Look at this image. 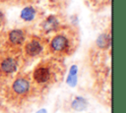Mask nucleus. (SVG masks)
I'll use <instances>...</instances> for the list:
<instances>
[{"label": "nucleus", "mask_w": 126, "mask_h": 113, "mask_svg": "<svg viewBox=\"0 0 126 113\" xmlns=\"http://www.w3.org/2000/svg\"><path fill=\"white\" fill-rule=\"evenodd\" d=\"M67 44H68V41H67L66 37H64V36H62V35L56 36V37L52 40V42H51L52 48H53L54 50H56V51H61V50H63V49L67 46Z\"/></svg>", "instance_id": "3"}, {"label": "nucleus", "mask_w": 126, "mask_h": 113, "mask_svg": "<svg viewBox=\"0 0 126 113\" xmlns=\"http://www.w3.org/2000/svg\"><path fill=\"white\" fill-rule=\"evenodd\" d=\"M56 25H57L56 20H55L54 18H49V19L46 21V23H45V25H44V28H45V29L50 30V29H53V28L56 27Z\"/></svg>", "instance_id": "10"}, {"label": "nucleus", "mask_w": 126, "mask_h": 113, "mask_svg": "<svg viewBox=\"0 0 126 113\" xmlns=\"http://www.w3.org/2000/svg\"><path fill=\"white\" fill-rule=\"evenodd\" d=\"M37 113H45V110H40V111L37 112Z\"/></svg>", "instance_id": "13"}, {"label": "nucleus", "mask_w": 126, "mask_h": 113, "mask_svg": "<svg viewBox=\"0 0 126 113\" xmlns=\"http://www.w3.org/2000/svg\"><path fill=\"white\" fill-rule=\"evenodd\" d=\"M21 17L26 20V21H31L33 19L34 17V10L32 8H30V7H27L25 8L23 11H22V14H21Z\"/></svg>", "instance_id": "7"}, {"label": "nucleus", "mask_w": 126, "mask_h": 113, "mask_svg": "<svg viewBox=\"0 0 126 113\" xmlns=\"http://www.w3.org/2000/svg\"><path fill=\"white\" fill-rule=\"evenodd\" d=\"M76 80H77V79H76V75H72V76L70 75L69 78H68V80H67V82H68V84H69L70 85L73 86V85H76Z\"/></svg>", "instance_id": "11"}, {"label": "nucleus", "mask_w": 126, "mask_h": 113, "mask_svg": "<svg viewBox=\"0 0 126 113\" xmlns=\"http://www.w3.org/2000/svg\"><path fill=\"white\" fill-rule=\"evenodd\" d=\"M76 72H77V67L76 66H72L71 70H70V75H76Z\"/></svg>", "instance_id": "12"}, {"label": "nucleus", "mask_w": 126, "mask_h": 113, "mask_svg": "<svg viewBox=\"0 0 126 113\" xmlns=\"http://www.w3.org/2000/svg\"><path fill=\"white\" fill-rule=\"evenodd\" d=\"M10 40L15 43V44H20L23 42L24 40V33L22 30H19V29H15V30H12L10 32Z\"/></svg>", "instance_id": "6"}, {"label": "nucleus", "mask_w": 126, "mask_h": 113, "mask_svg": "<svg viewBox=\"0 0 126 113\" xmlns=\"http://www.w3.org/2000/svg\"><path fill=\"white\" fill-rule=\"evenodd\" d=\"M26 50L30 55H37L41 51V45L37 41H32L27 45Z\"/></svg>", "instance_id": "5"}, {"label": "nucleus", "mask_w": 126, "mask_h": 113, "mask_svg": "<svg viewBox=\"0 0 126 113\" xmlns=\"http://www.w3.org/2000/svg\"><path fill=\"white\" fill-rule=\"evenodd\" d=\"M1 21H2V14H1V12H0V23H1Z\"/></svg>", "instance_id": "14"}, {"label": "nucleus", "mask_w": 126, "mask_h": 113, "mask_svg": "<svg viewBox=\"0 0 126 113\" xmlns=\"http://www.w3.org/2000/svg\"><path fill=\"white\" fill-rule=\"evenodd\" d=\"M29 87H30V84L28 83V81L24 80V79H19L17 80L14 85H13V89L19 93V94H22V93H25L29 90Z\"/></svg>", "instance_id": "1"}, {"label": "nucleus", "mask_w": 126, "mask_h": 113, "mask_svg": "<svg viewBox=\"0 0 126 113\" xmlns=\"http://www.w3.org/2000/svg\"><path fill=\"white\" fill-rule=\"evenodd\" d=\"M72 106L77 110H82L86 107V101L83 98H76L72 104Z\"/></svg>", "instance_id": "9"}, {"label": "nucleus", "mask_w": 126, "mask_h": 113, "mask_svg": "<svg viewBox=\"0 0 126 113\" xmlns=\"http://www.w3.org/2000/svg\"><path fill=\"white\" fill-rule=\"evenodd\" d=\"M33 77L35 79V81L37 83H45L49 77H50V74H49V71L48 69L46 68H38L35 70L34 74H33Z\"/></svg>", "instance_id": "2"}, {"label": "nucleus", "mask_w": 126, "mask_h": 113, "mask_svg": "<svg viewBox=\"0 0 126 113\" xmlns=\"http://www.w3.org/2000/svg\"><path fill=\"white\" fill-rule=\"evenodd\" d=\"M16 68H17V63L13 59H6L1 64L2 71L6 72V73H12V72L16 71Z\"/></svg>", "instance_id": "4"}, {"label": "nucleus", "mask_w": 126, "mask_h": 113, "mask_svg": "<svg viewBox=\"0 0 126 113\" xmlns=\"http://www.w3.org/2000/svg\"><path fill=\"white\" fill-rule=\"evenodd\" d=\"M110 43V38L106 34H101L97 39V45L99 47H106Z\"/></svg>", "instance_id": "8"}]
</instances>
